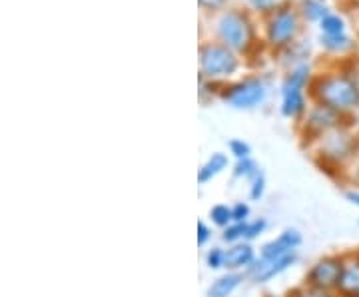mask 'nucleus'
Instances as JSON below:
<instances>
[{
	"label": "nucleus",
	"mask_w": 359,
	"mask_h": 297,
	"mask_svg": "<svg viewBox=\"0 0 359 297\" xmlns=\"http://www.w3.org/2000/svg\"><path fill=\"white\" fill-rule=\"evenodd\" d=\"M309 96L316 104L327 106L344 116L359 110V82L347 74L316 76L309 84Z\"/></svg>",
	"instance_id": "f257e3e1"
},
{
	"label": "nucleus",
	"mask_w": 359,
	"mask_h": 297,
	"mask_svg": "<svg viewBox=\"0 0 359 297\" xmlns=\"http://www.w3.org/2000/svg\"><path fill=\"white\" fill-rule=\"evenodd\" d=\"M311 84V70L308 64H297L285 76L282 84V114L290 120H299L308 114V90Z\"/></svg>",
	"instance_id": "f03ea898"
},
{
	"label": "nucleus",
	"mask_w": 359,
	"mask_h": 297,
	"mask_svg": "<svg viewBox=\"0 0 359 297\" xmlns=\"http://www.w3.org/2000/svg\"><path fill=\"white\" fill-rule=\"evenodd\" d=\"M321 158V168H344L359 152V142L344 126L327 132L316 142Z\"/></svg>",
	"instance_id": "7ed1b4c3"
},
{
	"label": "nucleus",
	"mask_w": 359,
	"mask_h": 297,
	"mask_svg": "<svg viewBox=\"0 0 359 297\" xmlns=\"http://www.w3.org/2000/svg\"><path fill=\"white\" fill-rule=\"evenodd\" d=\"M216 32L219 42L236 54L248 52V48L254 44V25L250 16L242 11H228L222 14L216 25Z\"/></svg>",
	"instance_id": "20e7f679"
},
{
	"label": "nucleus",
	"mask_w": 359,
	"mask_h": 297,
	"mask_svg": "<svg viewBox=\"0 0 359 297\" xmlns=\"http://www.w3.org/2000/svg\"><path fill=\"white\" fill-rule=\"evenodd\" d=\"M240 58L222 42H205L200 48V78L222 80L238 72Z\"/></svg>",
	"instance_id": "39448f33"
},
{
	"label": "nucleus",
	"mask_w": 359,
	"mask_h": 297,
	"mask_svg": "<svg viewBox=\"0 0 359 297\" xmlns=\"http://www.w3.org/2000/svg\"><path fill=\"white\" fill-rule=\"evenodd\" d=\"M219 98L233 110H252L266 102L268 98V84L264 78L250 76L233 82L219 92Z\"/></svg>",
	"instance_id": "423d86ee"
},
{
	"label": "nucleus",
	"mask_w": 359,
	"mask_h": 297,
	"mask_svg": "<svg viewBox=\"0 0 359 297\" xmlns=\"http://www.w3.org/2000/svg\"><path fill=\"white\" fill-rule=\"evenodd\" d=\"M344 273V256H323L311 263V268L304 277V285L311 289L335 293Z\"/></svg>",
	"instance_id": "0eeeda50"
},
{
	"label": "nucleus",
	"mask_w": 359,
	"mask_h": 297,
	"mask_svg": "<svg viewBox=\"0 0 359 297\" xmlns=\"http://www.w3.org/2000/svg\"><path fill=\"white\" fill-rule=\"evenodd\" d=\"M299 13L290 6H282L280 11L271 14L268 28H266V36L268 42L276 48H283L287 44H292L299 32Z\"/></svg>",
	"instance_id": "6e6552de"
},
{
	"label": "nucleus",
	"mask_w": 359,
	"mask_h": 297,
	"mask_svg": "<svg viewBox=\"0 0 359 297\" xmlns=\"http://www.w3.org/2000/svg\"><path fill=\"white\" fill-rule=\"evenodd\" d=\"M344 114L335 112L327 106H321V104H313L308 110V114L304 116V124H302V130H304V138L309 140V142H318L321 136H325L327 132L344 126Z\"/></svg>",
	"instance_id": "1a4fd4ad"
},
{
	"label": "nucleus",
	"mask_w": 359,
	"mask_h": 297,
	"mask_svg": "<svg viewBox=\"0 0 359 297\" xmlns=\"http://www.w3.org/2000/svg\"><path fill=\"white\" fill-rule=\"evenodd\" d=\"M297 251L294 254H287V256H280V258H271V259H262L257 258V261L252 265V270L245 273L250 282L254 284H268L271 279L280 277L282 273H285L290 268H294L297 263Z\"/></svg>",
	"instance_id": "9d476101"
},
{
	"label": "nucleus",
	"mask_w": 359,
	"mask_h": 297,
	"mask_svg": "<svg viewBox=\"0 0 359 297\" xmlns=\"http://www.w3.org/2000/svg\"><path fill=\"white\" fill-rule=\"evenodd\" d=\"M304 244V235L297 228H285L282 232L278 233L276 237H271L269 242H266L264 246L259 247V258L262 259H271L280 258V256H287V254H294Z\"/></svg>",
	"instance_id": "9b49d317"
},
{
	"label": "nucleus",
	"mask_w": 359,
	"mask_h": 297,
	"mask_svg": "<svg viewBox=\"0 0 359 297\" xmlns=\"http://www.w3.org/2000/svg\"><path fill=\"white\" fill-rule=\"evenodd\" d=\"M257 258H259V254L256 251V247L248 242L228 246L226 247V272L248 273L257 261Z\"/></svg>",
	"instance_id": "f8f14e48"
},
{
	"label": "nucleus",
	"mask_w": 359,
	"mask_h": 297,
	"mask_svg": "<svg viewBox=\"0 0 359 297\" xmlns=\"http://www.w3.org/2000/svg\"><path fill=\"white\" fill-rule=\"evenodd\" d=\"M335 296L359 297V254L344 256V273Z\"/></svg>",
	"instance_id": "ddd939ff"
},
{
	"label": "nucleus",
	"mask_w": 359,
	"mask_h": 297,
	"mask_svg": "<svg viewBox=\"0 0 359 297\" xmlns=\"http://www.w3.org/2000/svg\"><path fill=\"white\" fill-rule=\"evenodd\" d=\"M245 279H248V275L242 272H224L208 285L205 297H231Z\"/></svg>",
	"instance_id": "4468645a"
},
{
	"label": "nucleus",
	"mask_w": 359,
	"mask_h": 297,
	"mask_svg": "<svg viewBox=\"0 0 359 297\" xmlns=\"http://www.w3.org/2000/svg\"><path fill=\"white\" fill-rule=\"evenodd\" d=\"M230 168V156L224 154V152H214V154L210 156L204 164L200 166V170H198V184H200V186H205V184L216 180L219 174H224L226 170Z\"/></svg>",
	"instance_id": "2eb2a0df"
},
{
	"label": "nucleus",
	"mask_w": 359,
	"mask_h": 297,
	"mask_svg": "<svg viewBox=\"0 0 359 297\" xmlns=\"http://www.w3.org/2000/svg\"><path fill=\"white\" fill-rule=\"evenodd\" d=\"M320 30L321 36H327V39L330 36H344V34H347V25L339 14L330 13L320 22Z\"/></svg>",
	"instance_id": "dca6fc26"
},
{
	"label": "nucleus",
	"mask_w": 359,
	"mask_h": 297,
	"mask_svg": "<svg viewBox=\"0 0 359 297\" xmlns=\"http://www.w3.org/2000/svg\"><path fill=\"white\" fill-rule=\"evenodd\" d=\"M262 172V168L257 166V162L254 158H244V160H236L231 166V176L236 180H252L254 176H257Z\"/></svg>",
	"instance_id": "f3484780"
},
{
	"label": "nucleus",
	"mask_w": 359,
	"mask_h": 297,
	"mask_svg": "<svg viewBox=\"0 0 359 297\" xmlns=\"http://www.w3.org/2000/svg\"><path fill=\"white\" fill-rule=\"evenodd\" d=\"M208 218H210V223H212L214 228H218V230H226L230 223H233L231 206H228V204H216V206L210 207Z\"/></svg>",
	"instance_id": "a211bd4d"
},
{
	"label": "nucleus",
	"mask_w": 359,
	"mask_h": 297,
	"mask_svg": "<svg viewBox=\"0 0 359 297\" xmlns=\"http://www.w3.org/2000/svg\"><path fill=\"white\" fill-rule=\"evenodd\" d=\"M321 46L332 54H347L355 48V42L349 34H344V36H321Z\"/></svg>",
	"instance_id": "6ab92c4d"
},
{
	"label": "nucleus",
	"mask_w": 359,
	"mask_h": 297,
	"mask_svg": "<svg viewBox=\"0 0 359 297\" xmlns=\"http://www.w3.org/2000/svg\"><path fill=\"white\" fill-rule=\"evenodd\" d=\"M302 14L311 22H321L330 14V8L325 0H302Z\"/></svg>",
	"instance_id": "aec40b11"
},
{
	"label": "nucleus",
	"mask_w": 359,
	"mask_h": 297,
	"mask_svg": "<svg viewBox=\"0 0 359 297\" xmlns=\"http://www.w3.org/2000/svg\"><path fill=\"white\" fill-rule=\"evenodd\" d=\"M204 263L212 272H226V247L212 246L205 249Z\"/></svg>",
	"instance_id": "412c9836"
},
{
	"label": "nucleus",
	"mask_w": 359,
	"mask_h": 297,
	"mask_svg": "<svg viewBox=\"0 0 359 297\" xmlns=\"http://www.w3.org/2000/svg\"><path fill=\"white\" fill-rule=\"evenodd\" d=\"M245 237V221H233L230 223L226 230H222V235H219V240H222V244H228V246H233V244H242Z\"/></svg>",
	"instance_id": "4be33fe9"
},
{
	"label": "nucleus",
	"mask_w": 359,
	"mask_h": 297,
	"mask_svg": "<svg viewBox=\"0 0 359 297\" xmlns=\"http://www.w3.org/2000/svg\"><path fill=\"white\" fill-rule=\"evenodd\" d=\"M268 220L266 218H254V220L245 221V237L244 242L248 244H252V242H256L259 235H264L266 230H268Z\"/></svg>",
	"instance_id": "5701e85b"
},
{
	"label": "nucleus",
	"mask_w": 359,
	"mask_h": 297,
	"mask_svg": "<svg viewBox=\"0 0 359 297\" xmlns=\"http://www.w3.org/2000/svg\"><path fill=\"white\" fill-rule=\"evenodd\" d=\"M266 188H268V180H266V174L259 172L257 176H254L250 180V200L252 202H259L264 194H266Z\"/></svg>",
	"instance_id": "b1692460"
},
{
	"label": "nucleus",
	"mask_w": 359,
	"mask_h": 297,
	"mask_svg": "<svg viewBox=\"0 0 359 297\" xmlns=\"http://www.w3.org/2000/svg\"><path fill=\"white\" fill-rule=\"evenodd\" d=\"M228 150L233 160H244V158H252V146L242 140V138H233L228 142Z\"/></svg>",
	"instance_id": "393cba45"
},
{
	"label": "nucleus",
	"mask_w": 359,
	"mask_h": 297,
	"mask_svg": "<svg viewBox=\"0 0 359 297\" xmlns=\"http://www.w3.org/2000/svg\"><path fill=\"white\" fill-rule=\"evenodd\" d=\"M214 240V226L205 223L204 220H198V230H196V242L198 247H208Z\"/></svg>",
	"instance_id": "a878e982"
},
{
	"label": "nucleus",
	"mask_w": 359,
	"mask_h": 297,
	"mask_svg": "<svg viewBox=\"0 0 359 297\" xmlns=\"http://www.w3.org/2000/svg\"><path fill=\"white\" fill-rule=\"evenodd\" d=\"M285 0H248V6L256 13H276L283 6Z\"/></svg>",
	"instance_id": "bb28decb"
},
{
	"label": "nucleus",
	"mask_w": 359,
	"mask_h": 297,
	"mask_svg": "<svg viewBox=\"0 0 359 297\" xmlns=\"http://www.w3.org/2000/svg\"><path fill=\"white\" fill-rule=\"evenodd\" d=\"M231 214H233V221H250L252 220V206L248 202H236L231 204Z\"/></svg>",
	"instance_id": "cd10ccee"
},
{
	"label": "nucleus",
	"mask_w": 359,
	"mask_h": 297,
	"mask_svg": "<svg viewBox=\"0 0 359 297\" xmlns=\"http://www.w3.org/2000/svg\"><path fill=\"white\" fill-rule=\"evenodd\" d=\"M290 297H337L335 293H325V291H318V289H311L308 285H302L294 289Z\"/></svg>",
	"instance_id": "c85d7f7f"
},
{
	"label": "nucleus",
	"mask_w": 359,
	"mask_h": 297,
	"mask_svg": "<svg viewBox=\"0 0 359 297\" xmlns=\"http://www.w3.org/2000/svg\"><path fill=\"white\" fill-rule=\"evenodd\" d=\"M224 4H226V0H200V6H204V8H210V11L222 8Z\"/></svg>",
	"instance_id": "c756f323"
},
{
	"label": "nucleus",
	"mask_w": 359,
	"mask_h": 297,
	"mask_svg": "<svg viewBox=\"0 0 359 297\" xmlns=\"http://www.w3.org/2000/svg\"><path fill=\"white\" fill-rule=\"evenodd\" d=\"M346 200L349 204H353V206L359 207V190H347Z\"/></svg>",
	"instance_id": "7c9ffc66"
},
{
	"label": "nucleus",
	"mask_w": 359,
	"mask_h": 297,
	"mask_svg": "<svg viewBox=\"0 0 359 297\" xmlns=\"http://www.w3.org/2000/svg\"><path fill=\"white\" fill-rule=\"evenodd\" d=\"M353 22H355V28H358V34H359V11H358V14L353 16Z\"/></svg>",
	"instance_id": "2f4dec72"
},
{
	"label": "nucleus",
	"mask_w": 359,
	"mask_h": 297,
	"mask_svg": "<svg viewBox=\"0 0 359 297\" xmlns=\"http://www.w3.org/2000/svg\"><path fill=\"white\" fill-rule=\"evenodd\" d=\"M358 223H359V220H358Z\"/></svg>",
	"instance_id": "473e14b6"
}]
</instances>
